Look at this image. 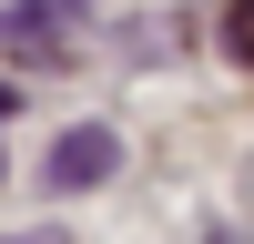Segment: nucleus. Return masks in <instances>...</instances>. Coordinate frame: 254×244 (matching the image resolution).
<instances>
[{"instance_id":"nucleus-1","label":"nucleus","mask_w":254,"mask_h":244,"mask_svg":"<svg viewBox=\"0 0 254 244\" xmlns=\"http://www.w3.org/2000/svg\"><path fill=\"white\" fill-rule=\"evenodd\" d=\"M112 163H122V142L102 132V122H81V132L51 142V163H41V173H51V193H81V183H102Z\"/></svg>"},{"instance_id":"nucleus-2","label":"nucleus","mask_w":254,"mask_h":244,"mask_svg":"<svg viewBox=\"0 0 254 244\" xmlns=\"http://www.w3.org/2000/svg\"><path fill=\"white\" fill-rule=\"evenodd\" d=\"M224 51L254 61V0H234V10H224Z\"/></svg>"},{"instance_id":"nucleus-3","label":"nucleus","mask_w":254,"mask_h":244,"mask_svg":"<svg viewBox=\"0 0 254 244\" xmlns=\"http://www.w3.org/2000/svg\"><path fill=\"white\" fill-rule=\"evenodd\" d=\"M0 244H71V234H51V224H41V234H0Z\"/></svg>"},{"instance_id":"nucleus-4","label":"nucleus","mask_w":254,"mask_h":244,"mask_svg":"<svg viewBox=\"0 0 254 244\" xmlns=\"http://www.w3.org/2000/svg\"><path fill=\"white\" fill-rule=\"evenodd\" d=\"M10 102H20V92H10V81H0V112H10Z\"/></svg>"}]
</instances>
